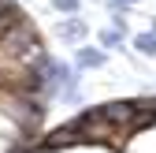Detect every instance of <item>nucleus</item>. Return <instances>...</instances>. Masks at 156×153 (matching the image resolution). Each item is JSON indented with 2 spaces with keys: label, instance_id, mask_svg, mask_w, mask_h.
Listing matches in <instances>:
<instances>
[{
  "label": "nucleus",
  "instance_id": "39448f33",
  "mask_svg": "<svg viewBox=\"0 0 156 153\" xmlns=\"http://www.w3.org/2000/svg\"><path fill=\"white\" fill-rule=\"evenodd\" d=\"M126 37L130 34H123V30H115V26H104L101 34H97V45H101V49H115V52H119V49H126Z\"/></svg>",
  "mask_w": 156,
  "mask_h": 153
},
{
  "label": "nucleus",
  "instance_id": "f257e3e1",
  "mask_svg": "<svg viewBox=\"0 0 156 153\" xmlns=\"http://www.w3.org/2000/svg\"><path fill=\"white\" fill-rule=\"evenodd\" d=\"M56 37L67 45H86V37H89V23L82 15H63L60 23H56Z\"/></svg>",
  "mask_w": 156,
  "mask_h": 153
},
{
  "label": "nucleus",
  "instance_id": "6e6552de",
  "mask_svg": "<svg viewBox=\"0 0 156 153\" xmlns=\"http://www.w3.org/2000/svg\"><path fill=\"white\" fill-rule=\"evenodd\" d=\"M63 153H119L112 146H74V149H63Z\"/></svg>",
  "mask_w": 156,
  "mask_h": 153
},
{
  "label": "nucleus",
  "instance_id": "0eeeda50",
  "mask_svg": "<svg viewBox=\"0 0 156 153\" xmlns=\"http://www.w3.org/2000/svg\"><path fill=\"white\" fill-rule=\"evenodd\" d=\"M134 4H141V0H108V11L112 15H126Z\"/></svg>",
  "mask_w": 156,
  "mask_h": 153
},
{
  "label": "nucleus",
  "instance_id": "423d86ee",
  "mask_svg": "<svg viewBox=\"0 0 156 153\" xmlns=\"http://www.w3.org/2000/svg\"><path fill=\"white\" fill-rule=\"evenodd\" d=\"M48 8L56 15H78L82 11V0H48Z\"/></svg>",
  "mask_w": 156,
  "mask_h": 153
},
{
  "label": "nucleus",
  "instance_id": "7ed1b4c3",
  "mask_svg": "<svg viewBox=\"0 0 156 153\" xmlns=\"http://www.w3.org/2000/svg\"><path fill=\"white\" fill-rule=\"evenodd\" d=\"M123 153H156V127L138 131V135L126 142V149H123Z\"/></svg>",
  "mask_w": 156,
  "mask_h": 153
},
{
  "label": "nucleus",
  "instance_id": "f03ea898",
  "mask_svg": "<svg viewBox=\"0 0 156 153\" xmlns=\"http://www.w3.org/2000/svg\"><path fill=\"white\" fill-rule=\"evenodd\" d=\"M74 67L78 71H101V67H108V49H101V45H78L74 49Z\"/></svg>",
  "mask_w": 156,
  "mask_h": 153
},
{
  "label": "nucleus",
  "instance_id": "1a4fd4ad",
  "mask_svg": "<svg viewBox=\"0 0 156 153\" xmlns=\"http://www.w3.org/2000/svg\"><path fill=\"white\" fill-rule=\"evenodd\" d=\"M149 30H156V19H152V26H149Z\"/></svg>",
  "mask_w": 156,
  "mask_h": 153
},
{
  "label": "nucleus",
  "instance_id": "20e7f679",
  "mask_svg": "<svg viewBox=\"0 0 156 153\" xmlns=\"http://www.w3.org/2000/svg\"><path fill=\"white\" fill-rule=\"evenodd\" d=\"M130 49L141 52L145 60H156V30H141V34H134V37H130Z\"/></svg>",
  "mask_w": 156,
  "mask_h": 153
}]
</instances>
